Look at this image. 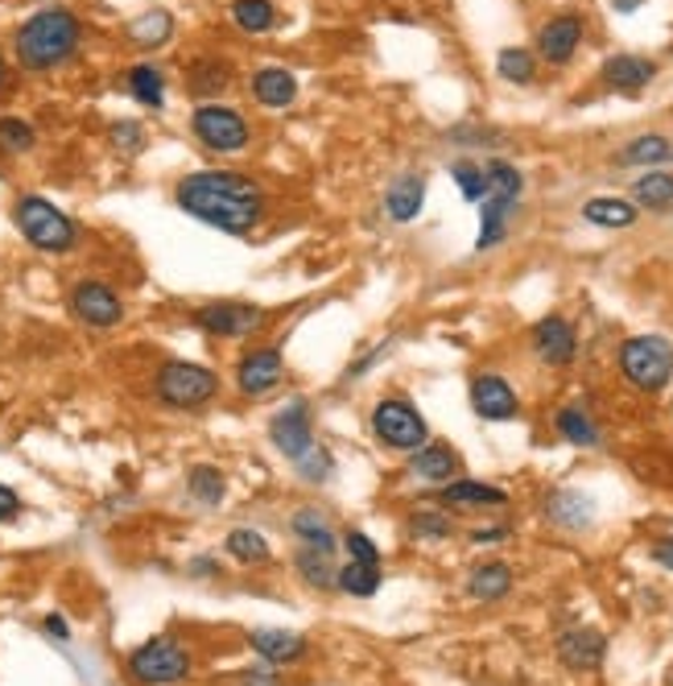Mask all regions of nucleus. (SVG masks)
Listing matches in <instances>:
<instances>
[{"label":"nucleus","mask_w":673,"mask_h":686,"mask_svg":"<svg viewBox=\"0 0 673 686\" xmlns=\"http://www.w3.org/2000/svg\"><path fill=\"white\" fill-rule=\"evenodd\" d=\"M174 203L183 215L224 232V236H248L269 211L265 187L252 174H240V170H195V174H186L174 187Z\"/></svg>","instance_id":"1"},{"label":"nucleus","mask_w":673,"mask_h":686,"mask_svg":"<svg viewBox=\"0 0 673 686\" xmlns=\"http://www.w3.org/2000/svg\"><path fill=\"white\" fill-rule=\"evenodd\" d=\"M83 50V17L71 4H41L13 34V59L29 75L59 71Z\"/></svg>","instance_id":"2"},{"label":"nucleus","mask_w":673,"mask_h":686,"mask_svg":"<svg viewBox=\"0 0 673 686\" xmlns=\"http://www.w3.org/2000/svg\"><path fill=\"white\" fill-rule=\"evenodd\" d=\"M224 394V376L199 360H162L153 369V401L170 414H203Z\"/></svg>","instance_id":"3"},{"label":"nucleus","mask_w":673,"mask_h":686,"mask_svg":"<svg viewBox=\"0 0 673 686\" xmlns=\"http://www.w3.org/2000/svg\"><path fill=\"white\" fill-rule=\"evenodd\" d=\"M13 224L25 245L46 257H71L83 245V228L46 195H17L13 199Z\"/></svg>","instance_id":"4"},{"label":"nucleus","mask_w":673,"mask_h":686,"mask_svg":"<svg viewBox=\"0 0 673 686\" xmlns=\"http://www.w3.org/2000/svg\"><path fill=\"white\" fill-rule=\"evenodd\" d=\"M124 674L133 686H183L195 674V658L178 637L158 633L124 658Z\"/></svg>","instance_id":"5"},{"label":"nucleus","mask_w":673,"mask_h":686,"mask_svg":"<svg viewBox=\"0 0 673 686\" xmlns=\"http://www.w3.org/2000/svg\"><path fill=\"white\" fill-rule=\"evenodd\" d=\"M615 364L636 394H661L673 381V339L670 335H633L620 344Z\"/></svg>","instance_id":"6"},{"label":"nucleus","mask_w":673,"mask_h":686,"mask_svg":"<svg viewBox=\"0 0 673 686\" xmlns=\"http://www.w3.org/2000/svg\"><path fill=\"white\" fill-rule=\"evenodd\" d=\"M190 133H195V141H199L207 153H215V158H236V153L252 149V125H248V116L240 108L220 104V100L199 104L190 112Z\"/></svg>","instance_id":"7"},{"label":"nucleus","mask_w":673,"mask_h":686,"mask_svg":"<svg viewBox=\"0 0 673 686\" xmlns=\"http://www.w3.org/2000/svg\"><path fill=\"white\" fill-rule=\"evenodd\" d=\"M367 426H372V438H376L381 447L401 451V456H413L417 447L429 442L426 417L417 414V406H413L409 397H381V401L372 406Z\"/></svg>","instance_id":"8"},{"label":"nucleus","mask_w":673,"mask_h":686,"mask_svg":"<svg viewBox=\"0 0 673 686\" xmlns=\"http://www.w3.org/2000/svg\"><path fill=\"white\" fill-rule=\"evenodd\" d=\"M269 319H273L269 307L240 302V298H211L190 311V323L211 339H252V335L265 332Z\"/></svg>","instance_id":"9"},{"label":"nucleus","mask_w":673,"mask_h":686,"mask_svg":"<svg viewBox=\"0 0 673 686\" xmlns=\"http://www.w3.org/2000/svg\"><path fill=\"white\" fill-rule=\"evenodd\" d=\"M66 311L87 332H116L124 323V294L103 277H79L66 290Z\"/></svg>","instance_id":"10"},{"label":"nucleus","mask_w":673,"mask_h":686,"mask_svg":"<svg viewBox=\"0 0 673 686\" xmlns=\"http://www.w3.org/2000/svg\"><path fill=\"white\" fill-rule=\"evenodd\" d=\"M232 385H236V394L252 397V401L277 394L286 385V352L277 344H248L232 364Z\"/></svg>","instance_id":"11"},{"label":"nucleus","mask_w":673,"mask_h":686,"mask_svg":"<svg viewBox=\"0 0 673 686\" xmlns=\"http://www.w3.org/2000/svg\"><path fill=\"white\" fill-rule=\"evenodd\" d=\"M269 442H273L289 463H298V459L319 442V438H314V410H310L307 397H289L286 406L269 417Z\"/></svg>","instance_id":"12"},{"label":"nucleus","mask_w":673,"mask_h":686,"mask_svg":"<svg viewBox=\"0 0 673 686\" xmlns=\"http://www.w3.org/2000/svg\"><path fill=\"white\" fill-rule=\"evenodd\" d=\"M529 344L533 352H537V360L550 364V369H566V364H574V356H578V332H574L571 319H562V314L537 319L529 332Z\"/></svg>","instance_id":"13"},{"label":"nucleus","mask_w":673,"mask_h":686,"mask_svg":"<svg viewBox=\"0 0 673 686\" xmlns=\"http://www.w3.org/2000/svg\"><path fill=\"white\" fill-rule=\"evenodd\" d=\"M471 410L484 422H512L521 414V397L509 385V376L500 373H475L471 376Z\"/></svg>","instance_id":"14"},{"label":"nucleus","mask_w":673,"mask_h":686,"mask_svg":"<svg viewBox=\"0 0 673 686\" xmlns=\"http://www.w3.org/2000/svg\"><path fill=\"white\" fill-rule=\"evenodd\" d=\"M583 34H587V25H583L578 13H558V17H550L537 29V54L550 66H566L578 54Z\"/></svg>","instance_id":"15"},{"label":"nucleus","mask_w":673,"mask_h":686,"mask_svg":"<svg viewBox=\"0 0 673 686\" xmlns=\"http://www.w3.org/2000/svg\"><path fill=\"white\" fill-rule=\"evenodd\" d=\"M232 84H236V66L220 59V54H199L186 66V96H195L199 104L220 100Z\"/></svg>","instance_id":"16"},{"label":"nucleus","mask_w":673,"mask_h":686,"mask_svg":"<svg viewBox=\"0 0 673 686\" xmlns=\"http://www.w3.org/2000/svg\"><path fill=\"white\" fill-rule=\"evenodd\" d=\"M409 479H417V484H450V479H459V451L450 447V442H434L429 438L426 447H417L413 456H409V467H406Z\"/></svg>","instance_id":"17"},{"label":"nucleus","mask_w":673,"mask_h":686,"mask_svg":"<svg viewBox=\"0 0 673 686\" xmlns=\"http://www.w3.org/2000/svg\"><path fill=\"white\" fill-rule=\"evenodd\" d=\"M603 87H612L620 96H640L657 79V63L645 54H612L599 71Z\"/></svg>","instance_id":"18"},{"label":"nucleus","mask_w":673,"mask_h":686,"mask_svg":"<svg viewBox=\"0 0 673 686\" xmlns=\"http://www.w3.org/2000/svg\"><path fill=\"white\" fill-rule=\"evenodd\" d=\"M248 649L269 665H294L307 658L310 641L302 633H289V628H252L248 633Z\"/></svg>","instance_id":"19"},{"label":"nucleus","mask_w":673,"mask_h":686,"mask_svg":"<svg viewBox=\"0 0 673 686\" xmlns=\"http://www.w3.org/2000/svg\"><path fill=\"white\" fill-rule=\"evenodd\" d=\"M248 91L261 108H289L298 100V75L289 66H257L248 75Z\"/></svg>","instance_id":"20"},{"label":"nucleus","mask_w":673,"mask_h":686,"mask_svg":"<svg viewBox=\"0 0 673 686\" xmlns=\"http://www.w3.org/2000/svg\"><path fill=\"white\" fill-rule=\"evenodd\" d=\"M603 653H608V637L595 633V628H571V633L558 637V658H562V665L578 670V674L595 670L603 662Z\"/></svg>","instance_id":"21"},{"label":"nucleus","mask_w":673,"mask_h":686,"mask_svg":"<svg viewBox=\"0 0 673 686\" xmlns=\"http://www.w3.org/2000/svg\"><path fill=\"white\" fill-rule=\"evenodd\" d=\"M426 203V174H397L385 190V211L392 224L417 220V211Z\"/></svg>","instance_id":"22"},{"label":"nucleus","mask_w":673,"mask_h":686,"mask_svg":"<svg viewBox=\"0 0 673 686\" xmlns=\"http://www.w3.org/2000/svg\"><path fill=\"white\" fill-rule=\"evenodd\" d=\"M443 504H450V509H500V504H509V492L496 484H484V479L459 476L443 484Z\"/></svg>","instance_id":"23"},{"label":"nucleus","mask_w":673,"mask_h":686,"mask_svg":"<svg viewBox=\"0 0 673 686\" xmlns=\"http://www.w3.org/2000/svg\"><path fill=\"white\" fill-rule=\"evenodd\" d=\"M546 517L553 525H562V529H587L595 521V504L591 497H583V492H574V488H558L550 492L546 500Z\"/></svg>","instance_id":"24"},{"label":"nucleus","mask_w":673,"mask_h":686,"mask_svg":"<svg viewBox=\"0 0 673 686\" xmlns=\"http://www.w3.org/2000/svg\"><path fill=\"white\" fill-rule=\"evenodd\" d=\"M289 529H294V538L302 541L307 550H319V554H335V550H339V538H335L331 521L323 517L319 509H310V504L289 517Z\"/></svg>","instance_id":"25"},{"label":"nucleus","mask_w":673,"mask_h":686,"mask_svg":"<svg viewBox=\"0 0 673 686\" xmlns=\"http://www.w3.org/2000/svg\"><path fill=\"white\" fill-rule=\"evenodd\" d=\"M583 220L587 224H595V228H633L636 220H640V211H636V203H628V199H615V195H595V199H587L583 203Z\"/></svg>","instance_id":"26"},{"label":"nucleus","mask_w":673,"mask_h":686,"mask_svg":"<svg viewBox=\"0 0 673 686\" xmlns=\"http://www.w3.org/2000/svg\"><path fill=\"white\" fill-rule=\"evenodd\" d=\"M512 591V566L509 562H479L468 575V596L479 603H496Z\"/></svg>","instance_id":"27"},{"label":"nucleus","mask_w":673,"mask_h":686,"mask_svg":"<svg viewBox=\"0 0 673 686\" xmlns=\"http://www.w3.org/2000/svg\"><path fill=\"white\" fill-rule=\"evenodd\" d=\"M124 87H128V96L137 100L141 108H153V112H162L165 108V75L162 66L153 63H137L124 71Z\"/></svg>","instance_id":"28"},{"label":"nucleus","mask_w":673,"mask_h":686,"mask_svg":"<svg viewBox=\"0 0 673 686\" xmlns=\"http://www.w3.org/2000/svg\"><path fill=\"white\" fill-rule=\"evenodd\" d=\"M170 38H174V17L165 9H149V13L128 22V42L137 46V50H158Z\"/></svg>","instance_id":"29"},{"label":"nucleus","mask_w":673,"mask_h":686,"mask_svg":"<svg viewBox=\"0 0 673 686\" xmlns=\"http://www.w3.org/2000/svg\"><path fill=\"white\" fill-rule=\"evenodd\" d=\"M224 550L232 559L240 562V566H265L273 559V546L261 529H248V525H236L232 534L224 538Z\"/></svg>","instance_id":"30"},{"label":"nucleus","mask_w":673,"mask_h":686,"mask_svg":"<svg viewBox=\"0 0 673 686\" xmlns=\"http://www.w3.org/2000/svg\"><path fill=\"white\" fill-rule=\"evenodd\" d=\"M227 13H232V25L240 34H252V38H261L277 25V4L273 0H232Z\"/></svg>","instance_id":"31"},{"label":"nucleus","mask_w":673,"mask_h":686,"mask_svg":"<svg viewBox=\"0 0 673 686\" xmlns=\"http://www.w3.org/2000/svg\"><path fill=\"white\" fill-rule=\"evenodd\" d=\"M186 492L199 500V504H207V509H215V504L227 497L224 467H215V463H195V467L186 472Z\"/></svg>","instance_id":"32"},{"label":"nucleus","mask_w":673,"mask_h":686,"mask_svg":"<svg viewBox=\"0 0 673 686\" xmlns=\"http://www.w3.org/2000/svg\"><path fill=\"white\" fill-rule=\"evenodd\" d=\"M665 158H673V146L661 133H640V137H633L628 146L615 153L620 166H661Z\"/></svg>","instance_id":"33"},{"label":"nucleus","mask_w":673,"mask_h":686,"mask_svg":"<svg viewBox=\"0 0 673 686\" xmlns=\"http://www.w3.org/2000/svg\"><path fill=\"white\" fill-rule=\"evenodd\" d=\"M553 426L571 447H599V426H595V417L583 406H562L553 414Z\"/></svg>","instance_id":"34"},{"label":"nucleus","mask_w":673,"mask_h":686,"mask_svg":"<svg viewBox=\"0 0 673 686\" xmlns=\"http://www.w3.org/2000/svg\"><path fill=\"white\" fill-rule=\"evenodd\" d=\"M512 208H516V203H500V199H491V195L479 203V240H475V249L488 252V249H496L504 236H509Z\"/></svg>","instance_id":"35"},{"label":"nucleus","mask_w":673,"mask_h":686,"mask_svg":"<svg viewBox=\"0 0 673 686\" xmlns=\"http://www.w3.org/2000/svg\"><path fill=\"white\" fill-rule=\"evenodd\" d=\"M484 178H488V195L491 199H500V203H521V195H525V178H521V170L504 162V158H491L488 166H484Z\"/></svg>","instance_id":"36"},{"label":"nucleus","mask_w":673,"mask_h":686,"mask_svg":"<svg viewBox=\"0 0 673 686\" xmlns=\"http://www.w3.org/2000/svg\"><path fill=\"white\" fill-rule=\"evenodd\" d=\"M633 203H640V208H649V211L673 208V174H665V170H649L645 178H636Z\"/></svg>","instance_id":"37"},{"label":"nucleus","mask_w":673,"mask_h":686,"mask_svg":"<svg viewBox=\"0 0 673 686\" xmlns=\"http://www.w3.org/2000/svg\"><path fill=\"white\" fill-rule=\"evenodd\" d=\"M381 566H367V562H347L339 566V575H335V587L347 591V596H356V600H367V596H376L381 591Z\"/></svg>","instance_id":"38"},{"label":"nucleus","mask_w":673,"mask_h":686,"mask_svg":"<svg viewBox=\"0 0 673 686\" xmlns=\"http://www.w3.org/2000/svg\"><path fill=\"white\" fill-rule=\"evenodd\" d=\"M496 71H500V79L525 87L533 84V75H537V59H533V50H525V46H504V50L496 54Z\"/></svg>","instance_id":"39"},{"label":"nucleus","mask_w":673,"mask_h":686,"mask_svg":"<svg viewBox=\"0 0 673 686\" xmlns=\"http://www.w3.org/2000/svg\"><path fill=\"white\" fill-rule=\"evenodd\" d=\"M294 566H298V575H302L310 587H323V591H331V587H335V575H339V571L331 566V554H319V550H307V546L294 554Z\"/></svg>","instance_id":"40"},{"label":"nucleus","mask_w":673,"mask_h":686,"mask_svg":"<svg viewBox=\"0 0 673 686\" xmlns=\"http://www.w3.org/2000/svg\"><path fill=\"white\" fill-rule=\"evenodd\" d=\"M38 146V128L21 116H0V149L4 153H29Z\"/></svg>","instance_id":"41"},{"label":"nucleus","mask_w":673,"mask_h":686,"mask_svg":"<svg viewBox=\"0 0 673 686\" xmlns=\"http://www.w3.org/2000/svg\"><path fill=\"white\" fill-rule=\"evenodd\" d=\"M450 178H454V187L463 190V199H471V203H484L488 199V178H484V166H475V162H454L450 166Z\"/></svg>","instance_id":"42"},{"label":"nucleus","mask_w":673,"mask_h":686,"mask_svg":"<svg viewBox=\"0 0 673 686\" xmlns=\"http://www.w3.org/2000/svg\"><path fill=\"white\" fill-rule=\"evenodd\" d=\"M294 467H298V476L307 479V484H327V479L335 476V456H331L323 442H314Z\"/></svg>","instance_id":"43"},{"label":"nucleus","mask_w":673,"mask_h":686,"mask_svg":"<svg viewBox=\"0 0 673 686\" xmlns=\"http://www.w3.org/2000/svg\"><path fill=\"white\" fill-rule=\"evenodd\" d=\"M145 141H149V137H145L141 121H112V125H108V146L116 149V153H128V158H133V153L145 149Z\"/></svg>","instance_id":"44"},{"label":"nucleus","mask_w":673,"mask_h":686,"mask_svg":"<svg viewBox=\"0 0 673 686\" xmlns=\"http://www.w3.org/2000/svg\"><path fill=\"white\" fill-rule=\"evenodd\" d=\"M409 534L417 541H443L454 534V525H450L447 513H434V509H422V513H413L409 521Z\"/></svg>","instance_id":"45"},{"label":"nucleus","mask_w":673,"mask_h":686,"mask_svg":"<svg viewBox=\"0 0 673 686\" xmlns=\"http://www.w3.org/2000/svg\"><path fill=\"white\" fill-rule=\"evenodd\" d=\"M339 546L347 550V562H367V566H381V546L367 538L364 529H347Z\"/></svg>","instance_id":"46"},{"label":"nucleus","mask_w":673,"mask_h":686,"mask_svg":"<svg viewBox=\"0 0 673 686\" xmlns=\"http://www.w3.org/2000/svg\"><path fill=\"white\" fill-rule=\"evenodd\" d=\"M388 344H392V339H381V344H376V348H372V352L367 356H360V360H356V364H347V381H356V376H364L367 369H372V364H376V360H381V356L388 352Z\"/></svg>","instance_id":"47"},{"label":"nucleus","mask_w":673,"mask_h":686,"mask_svg":"<svg viewBox=\"0 0 673 686\" xmlns=\"http://www.w3.org/2000/svg\"><path fill=\"white\" fill-rule=\"evenodd\" d=\"M17 517H21V497L9 484H0V525H9V521Z\"/></svg>","instance_id":"48"},{"label":"nucleus","mask_w":673,"mask_h":686,"mask_svg":"<svg viewBox=\"0 0 673 686\" xmlns=\"http://www.w3.org/2000/svg\"><path fill=\"white\" fill-rule=\"evenodd\" d=\"M41 633H46V637H54V641H71V624L62 621L59 612H50V616L41 621Z\"/></svg>","instance_id":"49"},{"label":"nucleus","mask_w":673,"mask_h":686,"mask_svg":"<svg viewBox=\"0 0 673 686\" xmlns=\"http://www.w3.org/2000/svg\"><path fill=\"white\" fill-rule=\"evenodd\" d=\"M500 538H509V529H504V525H488V529H475V534H471L475 546H496Z\"/></svg>","instance_id":"50"},{"label":"nucleus","mask_w":673,"mask_h":686,"mask_svg":"<svg viewBox=\"0 0 673 686\" xmlns=\"http://www.w3.org/2000/svg\"><path fill=\"white\" fill-rule=\"evenodd\" d=\"M653 559L661 562L665 571H673V534H670V538H661V541H657V546H653Z\"/></svg>","instance_id":"51"},{"label":"nucleus","mask_w":673,"mask_h":686,"mask_svg":"<svg viewBox=\"0 0 673 686\" xmlns=\"http://www.w3.org/2000/svg\"><path fill=\"white\" fill-rule=\"evenodd\" d=\"M190 571H195L199 579H211V575H220V562H215V559H195V562H190Z\"/></svg>","instance_id":"52"},{"label":"nucleus","mask_w":673,"mask_h":686,"mask_svg":"<svg viewBox=\"0 0 673 686\" xmlns=\"http://www.w3.org/2000/svg\"><path fill=\"white\" fill-rule=\"evenodd\" d=\"M245 686H277L269 670H245Z\"/></svg>","instance_id":"53"},{"label":"nucleus","mask_w":673,"mask_h":686,"mask_svg":"<svg viewBox=\"0 0 673 686\" xmlns=\"http://www.w3.org/2000/svg\"><path fill=\"white\" fill-rule=\"evenodd\" d=\"M4 87H9V63L0 59V96H4Z\"/></svg>","instance_id":"54"},{"label":"nucleus","mask_w":673,"mask_h":686,"mask_svg":"<svg viewBox=\"0 0 673 686\" xmlns=\"http://www.w3.org/2000/svg\"><path fill=\"white\" fill-rule=\"evenodd\" d=\"M41 4H59V0H41Z\"/></svg>","instance_id":"55"}]
</instances>
